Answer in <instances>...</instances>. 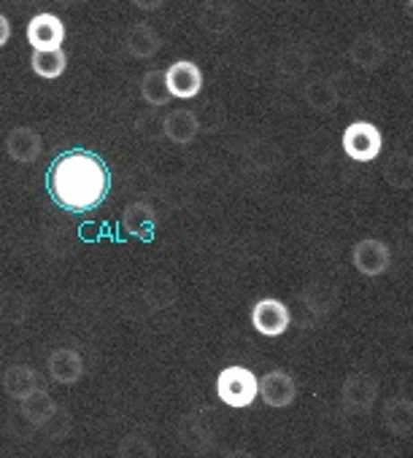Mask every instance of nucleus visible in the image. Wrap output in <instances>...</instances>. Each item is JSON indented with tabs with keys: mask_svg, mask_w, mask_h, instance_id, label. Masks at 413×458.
I'll return each instance as SVG.
<instances>
[{
	"mask_svg": "<svg viewBox=\"0 0 413 458\" xmlns=\"http://www.w3.org/2000/svg\"><path fill=\"white\" fill-rule=\"evenodd\" d=\"M49 191L65 210L87 213L108 194V170L92 151H65L49 170Z\"/></svg>",
	"mask_w": 413,
	"mask_h": 458,
	"instance_id": "nucleus-1",
	"label": "nucleus"
},
{
	"mask_svg": "<svg viewBox=\"0 0 413 458\" xmlns=\"http://www.w3.org/2000/svg\"><path fill=\"white\" fill-rule=\"evenodd\" d=\"M217 396L225 407L233 410L252 407L254 399L260 396V377L241 364L225 367L217 377Z\"/></svg>",
	"mask_w": 413,
	"mask_h": 458,
	"instance_id": "nucleus-2",
	"label": "nucleus"
},
{
	"mask_svg": "<svg viewBox=\"0 0 413 458\" xmlns=\"http://www.w3.org/2000/svg\"><path fill=\"white\" fill-rule=\"evenodd\" d=\"M340 148L354 162H373L383 151V132L373 122H351L340 135Z\"/></svg>",
	"mask_w": 413,
	"mask_h": 458,
	"instance_id": "nucleus-3",
	"label": "nucleus"
},
{
	"mask_svg": "<svg viewBox=\"0 0 413 458\" xmlns=\"http://www.w3.org/2000/svg\"><path fill=\"white\" fill-rule=\"evenodd\" d=\"M249 318H252L254 332H260L262 337H281L292 327V310H289V305L281 302V300H276V297L257 300Z\"/></svg>",
	"mask_w": 413,
	"mask_h": 458,
	"instance_id": "nucleus-4",
	"label": "nucleus"
},
{
	"mask_svg": "<svg viewBox=\"0 0 413 458\" xmlns=\"http://www.w3.org/2000/svg\"><path fill=\"white\" fill-rule=\"evenodd\" d=\"M351 265L365 278H381L391 267V251L378 238H362L351 249Z\"/></svg>",
	"mask_w": 413,
	"mask_h": 458,
	"instance_id": "nucleus-5",
	"label": "nucleus"
},
{
	"mask_svg": "<svg viewBox=\"0 0 413 458\" xmlns=\"http://www.w3.org/2000/svg\"><path fill=\"white\" fill-rule=\"evenodd\" d=\"M378 399V380L367 372H354L340 386V404L348 412H367Z\"/></svg>",
	"mask_w": 413,
	"mask_h": 458,
	"instance_id": "nucleus-6",
	"label": "nucleus"
},
{
	"mask_svg": "<svg viewBox=\"0 0 413 458\" xmlns=\"http://www.w3.org/2000/svg\"><path fill=\"white\" fill-rule=\"evenodd\" d=\"M28 41L33 52H57L65 41V25L57 14H36L28 25Z\"/></svg>",
	"mask_w": 413,
	"mask_h": 458,
	"instance_id": "nucleus-7",
	"label": "nucleus"
},
{
	"mask_svg": "<svg viewBox=\"0 0 413 458\" xmlns=\"http://www.w3.org/2000/svg\"><path fill=\"white\" fill-rule=\"evenodd\" d=\"M260 399L273 410L292 407L297 399V380L284 369H271L260 377Z\"/></svg>",
	"mask_w": 413,
	"mask_h": 458,
	"instance_id": "nucleus-8",
	"label": "nucleus"
},
{
	"mask_svg": "<svg viewBox=\"0 0 413 458\" xmlns=\"http://www.w3.org/2000/svg\"><path fill=\"white\" fill-rule=\"evenodd\" d=\"M165 79H168L170 98H178V100L197 98L200 89H202V71H200V65L192 63V60H176V63L165 71Z\"/></svg>",
	"mask_w": 413,
	"mask_h": 458,
	"instance_id": "nucleus-9",
	"label": "nucleus"
},
{
	"mask_svg": "<svg viewBox=\"0 0 413 458\" xmlns=\"http://www.w3.org/2000/svg\"><path fill=\"white\" fill-rule=\"evenodd\" d=\"M41 151H44V140L33 127H12V132L6 135V154L20 165L36 162Z\"/></svg>",
	"mask_w": 413,
	"mask_h": 458,
	"instance_id": "nucleus-10",
	"label": "nucleus"
},
{
	"mask_svg": "<svg viewBox=\"0 0 413 458\" xmlns=\"http://www.w3.org/2000/svg\"><path fill=\"white\" fill-rule=\"evenodd\" d=\"M122 224H125V233L138 238V241H151L157 233V213L149 202L135 199L125 208L122 213Z\"/></svg>",
	"mask_w": 413,
	"mask_h": 458,
	"instance_id": "nucleus-11",
	"label": "nucleus"
},
{
	"mask_svg": "<svg viewBox=\"0 0 413 458\" xmlns=\"http://www.w3.org/2000/svg\"><path fill=\"white\" fill-rule=\"evenodd\" d=\"M47 367H49L52 380L60 383V386H73L84 375V359L73 348H57V351H52Z\"/></svg>",
	"mask_w": 413,
	"mask_h": 458,
	"instance_id": "nucleus-12",
	"label": "nucleus"
},
{
	"mask_svg": "<svg viewBox=\"0 0 413 458\" xmlns=\"http://www.w3.org/2000/svg\"><path fill=\"white\" fill-rule=\"evenodd\" d=\"M348 60L362 71H378L386 63V47L378 36L362 33L348 47Z\"/></svg>",
	"mask_w": 413,
	"mask_h": 458,
	"instance_id": "nucleus-13",
	"label": "nucleus"
},
{
	"mask_svg": "<svg viewBox=\"0 0 413 458\" xmlns=\"http://www.w3.org/2000/svg\"><path fill=\"white\" fill-rule=\"evenodd\" d=\"M200 132V119L192 108H176L162 122V135L178 146H189Z\"/></svg>",
	"mask_w": 413,
	"mask_h": 458,
	"instance_id": "nucleus-14",
	"label": "nucleus"
},
{
	"mask_svg": "<svg viewBox=\"0 0 413 458\" xmlns=\"http://www.w3.org/2000/svg\"><path fill=\"white\" fill-rule=\"evenodd\" d=\"M41 377H39V372L33 369V367H28V364H12L9 369H6V375H4V388H6V394L12 396V399H17V402H25V399H30L33 394H39L41 391Z\"/></svg>",
	"mask_w": 413,
	"mask_h": 458,
	"instance_id": "nucleus-15",
	"label": "nucleus"
},
{
	"mask_svg": "<svg viewBox=\"0 0 413 458\" xmlns=\"http://www.w3.org/2000/svg\"><path fill=\"white\" fill-rule=\"evenodd\" d=\"M162 41L159 33L149 25V22H135L127 28L125 33V49L135 57V60H151L159 52Z\"/></svg>",
	"mask_w": 413,
	"mask_h": 458,
	"instance_id": "nucleus-16",
	"label": "nucleus"
},
{
	"mask_svg": "<svg viewBox=\"0 0 413 458\" xmlns=\"http://www.w3.org/2000/svg\"><path fill=\"white\" fill-rule=\"evenodd\" d=\"M383 426L394 437H410L413 434V399L408 396H391L383 402Z\"/></svg>",
	"mask_w": 413,
	"mask_h": 458,
	"instance_id": "nucleus-17",
	"label": "nucleus"
},
{
	"mask_svg": "<svg viewBox=\"0 0 413 458\" xmlns=\"http://www.w3.org/2000/svg\"><path fill=\"white\" fill-rule=\"evenodd\" d=\"M383 181L397 191L413 189V154L410 151H394L383 162Z\"/></svg>",
	"mask_w": 413,
	"mask_h": 458,
	"instance_id": "nucleus-18",
	"label": "nucleus"
},
{
	"mask_svg": "<svg viewBox=\"0 0 413 458\" xmlns=\"http://www.w3.org/2000/svg\"><path fill=\"white\" fill-rule=\"evenodd\" d=\"M200 28L205 33H228L236 22V9L230 4H202L200 6Z\"/></svg>",
	"mask_w": 413,
	"mask_h": 458,
	"instance_id": "nucleus-19",
	"label": "nucleus"
},
{
	"mask_svg": "<svg viewBox=\"0 0 413 458\" xmlns=\"http://www.w3.org/2000/svg\"><path fill=\"white\" fill-rule=\"evenodd\" d=\"M303 98H305V103H308L314 111H319V114H327V111H332V108L340 103L338 87H335L332 81H327V79L308 81L305 89H303Z\"/></svg>",
	"mask_w": 413,
	"mask_h": 458,
	"instance_id": "nucleus-20",
	"label": "nucleus"
},
{
	"mask_svg": "<svg viewBox=\"0 0 413 458\" xmlns=\"http://www.w3.org/2000/svg\"><path fill=\"white\" fill-rule=\"evenodd\" d=\"M57 407H60V404L52 399V394L41 388L39 394H33L30 399H25V402H22V415H25V420H28V423H33V426H41V428H44V426L49 423V418L57 412Z\"/></svg>",
	"mask_w": 413,
	"mask_h": 458,
	"instance_id": "nucleus-21",
	"label": "nucleus"
},
{
	"mask_svg": "<svg viewBox=\"0 0 413 458\" xmlns=\"http://www.w3.org/2000/svg\"><path fill=\"white\" fill-rule=\"evenodd\" d=\"M30 68L41 79H60L68 68V55L63 49L57 52H33L30 55Z\"/></svg>",
	"mask_w": 413,
	"mask_h": 458,
	"instance_id": "nucleus-22",
	"label": "nucleus"
},
{
	"mask_svg": "<svg viewBox=\"0 0 413 458\" xmlns=\"http://www.w3.org/2000/svg\"><path fill=\"white\" fill-rule=\"evenodd\" d=\"M141 95L149 106L159 108V106H168L170 100V89H168V79H165V71H149L143 73L141 79Z\"/></svg>",
	"mask_w": 413,
	"mask_h": 458,
	"instance_id": "nucleus-23",
	"label": "nucleus"
},
{
	"mask_svg": "<svg viewBox=\"0 0 413 458\" xmlns=\"http://www.w3.org/2000/svg\"><path fill=\"white\" fill-rule=\"evenodd\" d=\"M335 302H338V294L327 284H314L305 289V305L314 316H327L335 308Z\"/></svg>",
	"mask_w": 413,
	"mask_h": 458,
	"instance_id": "nucleus-24",
	"label": "nucleus"
},
{
	"mask_svg": "<svg viewBox=\"0 0 413 458\" xmlns=\"http://www.w3.org/2000/svg\"><path fill=\"white\" fill-rule=\"evenodd\" d=\"M119 458H154V445L146 434L133 431L119 442Z\"/></svg>",
	"mask_w": 413,
	"mask_h": 458,
	"instance_id": "nucleus-25",
	"label": "nucleus"
},
{
	"mask_svg": "<svg viewBox=\"0 0 413 458\" xmlns=\"http://www.w3.org/2000/svg\"><path fill=\"white\" fill-rule=\"evenodd\" d=\"M173 297H176V292H173V286H170L168 278H154V281L146 286V302H149L151 310L168 308V305L173 302Z\"/></svg>",
	"mask_w": 413,
	"mask_h": 458,
	"instance_id": "nucleus-26",
	"label": "nucleus"
},
{
	"mask_svg": "<svg viewBox=\"0 0 413 458\" xmlns=\"http://www.w3.org/2000/svg\"><path fill=\"white\" fill-rule=\"evenodd\" d=\"M71 426H73V420H71V412H68L65 407H57V412L49 418V423L44 426V431H47V437H52V439H60V437H65V434L71 431Z\"/></svg>",
	"mask_w": 413,
	"mask_h": 458,
	"instance_id": "nucleus-27",
	"label": "nucleus"
},
{
	"mask_svg": "<svg viewBox=\"0 0 413 458\" xmlns=\"http://www.w3.org/2000/svg\"><path fill=\"white\" fill-rule=\"evenodd\" d=\"M228 453L217 445V439H211V442H205V445H200V447H194V458H225Z\"/></svg>",
	"mask_w": 413,
	"mask_h": 458,
	"instance_id": "nucleus-28",
	"label": "nucleus"
},
{
	"mask_svg": "<svg viewBox=\"0 0 413 458\" xmlns=\"http://www.w3.org/2000/svg\"><path fill=\"white\" fill-rule=\"evenodd\" d=\"M400 87H402L408 95H413V60L405 63V65L400 68Z\"/></svg>",
	"mask_w": 413,
	"mask_h": 458,
	"instance_id": "nucleus-29",
	"label": "nucleus"
},
{
	"mask_svg": "<svg viewBox=\"0 0 413 458\" xmlns=\"http://www.w3.org/2000/svg\"><path fill=\"white\" fill-rule=\"evenodd\" d=\"M9 38H12V22L6 14H0V47H6Z\"/></svg>",
	"mask_w": 413,
	"mask_h": 458,
	"instance_id": "nucleus-30",
	"label": "nucleus"
},
{
	"mask_svg": "<svg viewBox=\"0 0 413 458\" xmlns=\"http://www.w3.org/2000/svg\"><path fill=\"white\" fill-rule=\"evenodd\" d=\"M225 458H254V453H249L246 447H236V450H228Z\"/></svg>",
	"mask_w": 413,
	"mask_h": 458,
	"instance_id": "nucleus-31",
	"label": "nucleus"
},
{
	"mask_svg": "<svg viewBox=\"0 0 413 458\" xmlns=\"http://www.w3.org/2000/svg\"><path fill=\"white\" fill-rule=\"evenodd\" d=\"M162 4H135V9H141V12H154V9H159Z\"/></svg>",
	"mask_w": 413,
	"mask_h": 458,
	"instance_id": "nucleus-32",
	"label": "nucleus"
},
{
	"mask_svg": "<svg viewBox=\"0 0 413 458\" xmlns=\"http://www.w3.org/2000/svg\"><path fill=\"white\" fill-rule=\"evenodd\" d=\"M408 9H410V12H413V0H410V4H408Z\"/></svg>",
	"mask_w": 413,
	"mask_h": 458,
	"instance_id": "nucleus-33",
	"label": "nucleus"
}]
</instances>
